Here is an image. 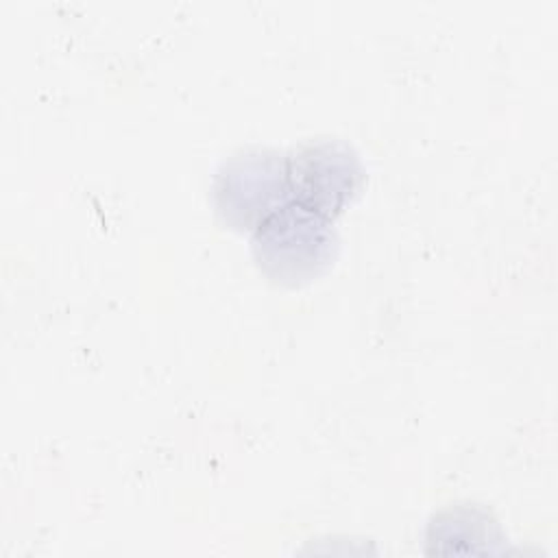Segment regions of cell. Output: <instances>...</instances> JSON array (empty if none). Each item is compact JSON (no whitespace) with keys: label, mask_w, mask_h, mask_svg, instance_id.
<instances>
[{"label":"cell","mask_w":558,"mask_h":558,"mask_svg":"<svg viewBox=\"0 0 558 558\" xmlns=\"http://www.w3.org/2000/svg\"><path fill=\"white\" fill-rule=\"evenodd\" d=\"M331 220L288 201L251 233L257 268L279 286H303L327 272L338 255Z\"/></svg>","instance_id":"6da1fadb"},{"label":"cell","mask_w":558,"mask_h":558,"mask_svg":"<svg viewBox=\"0 0 558 558\" xmlns=\"http://www.w3.org/2000/svg\"><path fill=\"white\" fill-rule=\"evenodd\" d=\"M286 157L270 148H242L220 163L214 177V205L235 231H255L288 203Z\"/></svg>","instance_id":"7a4b0ae2"},{"label":"cell","mask_w":558,"mask_h":558,"mask_svg":"<svg viewBox=\"0 0 558 558\" xmlns=\"http://www.w3.org/2000/svg\"><path fill=\"white\" fill-rule=\"evenodd\" d=\"M288 192L292 201L333 220L357 196L364 166L355 148L338 137L301 142L286 157Z\"/></svg>","instance_id":"3957f363"}]
</instances>
